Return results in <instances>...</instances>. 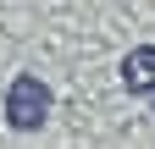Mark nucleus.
<instances>
[{"instance_id": "f257e3e1", "label": "nucleus", "mask_w": 155, "mask_h": 149, "mask_svg": "<svg viewBox=\"0 0 155 149\" xmlns=\"http://www.w3.org/2000/svg\"><path fill=\"white\" fill-rule=\"evenodd\" d=\"M50 116V88L33 78V72H22V78H11V88H6V122L11 127H39Z\"/></svg>"}, {"instance_id": "f03ea898", "label": "nucleus", "mask_w": 155, "mask_h": 149, "mask_svg": "<svg viewBox=\"0 0 155 149\" xmlns=\"http://www.w3.org/2000/svg\"><path fill=\"white\" fill-rule=\"evenodd\" d=\"M122 83L133 88V94H150V88H155V44L133 50L127 61H122Z\"/></svg>"}]
</instances>
